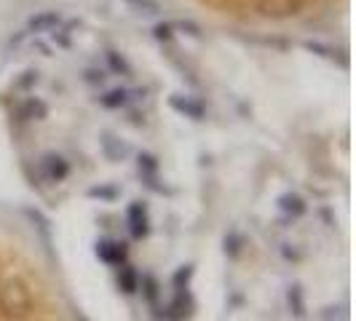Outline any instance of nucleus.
<instances>
[{
	"label": "nucleus",
	"mask_w": 356,
	"mask_h": 321,
	"mask_svg": "<svg viewBox=\"0 0 356 321\" xmlns=\"http://www.w3.org/2000/svg\"><path fill=\"white\" fill-rule=\"evenodd\" d=\"M0 308L8 319H24L33 311V289L22 276H8L0 281Z\"/></svg>",
	"instance_id": "f257e3e1"
},
{
	"label": "nucleus",
	"mask_w": 356,
	"mask_h": 321,
	"mask_svg": "<svg viewBox=\"0 0 356 321\" xmlns=\"http://www.w3.org/2000/svg\"><path fill=\"white\" fill-rule=\"evenodd\" d=\"M94 254L99 257V263H105L110 268H121L129 263V244L118 241V238H99L94 244Z\"/></svg>",
	"instance_id": "f03ea898"
},
{
	"label": "nucleus",
	"mask_w": 356,
	"mask_h": 321,
	"mask_svg": "<svg viewBox=\"0 0 356 321\" xmlns=\"http://www.w3.org/2000/svg\"><path fill=\"white\" fill-rule=\"evenodd\" d=\"M196 313V300L191 289H175L172 303L163 305V319L166 321H191Z\"/></svg>",
	"instance_id": "7ed1b4c3"
},
{
	"label": "nucleus",
	"mask_w": 356,
	"mask_h": 321,
	"mask_svg": "<svg viewBox=\"0 0 356 321\" xmlns=\"http://www.w3.org/2000/svg\"><path fill=\"white\" fill-rule=\"evenodd\" d=\"M126 228H129V236L134 241H143L150 236V214H147V206L143 201H131L126 206Z\"/></svg>",
	"instance_id": "20e7f679"
},
{
	"label": "nucleus",
	"mask_w": 356,
	"mask_h": 321,
	"mask_svg": "<svg viewBox=\"0 0 356 321\" xmlns=\"http://www.w3.org/2000/svg\"><path fill=\"white\" fill-rule=\"evenodd\" d=\"M38 169H40V177L46 179L49 185H59V182H65L70 177V160L65 156H59V153H46L38 163Z\"/></svg>",
	"instance_id": "39448f33"
},
{
	"label": "nucleus",
	"mask_w": 356,
	"mask_h": 321,
	"mask_svg": "<svg viewBox=\"0 0 356 321\" xmlns=\"http://www.w3.org/2000/svg\"><path fill=\"white\" fill-rule=\"evenodd\" d=\"M303 0H257V11L266 19H292L303 11Z\"/></svg>",
	"instance_id": "423d86ee"
},
{
	"label": "nucleus",
	"mask_w": 356,
	"mask_h": 321,
	"mask_svg": "<svg viewBox=\"0 0 356 321\" xmlns=\"http://www.w3.org/2000/svg\"><path fill=\"white\" fill-rule=\"evenodd\" d=\"M169 107L182 115V118H191V121H204L207 118V105L198 99V97H188V94H172L169 97Z\"/></svg>",
	"instance_id": "0eeeda50"
},
{
	"label": "nucleus",
	"mask_w": 356,
	"mask_h": 321,
	"mask_svg": "<svg viewBox=\"0 0 356 321\" xmlns=\"http://www.w3.org/2000/svg\"><path fill=\"white\" fill-rule=\"evenodd\" d=\"M137 172H140V177L143 182L150 188V190H156V193H169L163 185H159V172H161V160L159 156H153V153H140L137 156Z\"/></svg>",
	"instance_id": "6e6552de"
},
{
	"label": "nucleus",
	"mask_w": 356,
	"mask_h": 321,
	"mask_svg": "<svg viewBox=\"0 0 356 321\" xmlns=\"http://www.w3.org/2000/svg\"><path fill=\"white\" fill-rule=\"evenodd\" d=\"M276 206H279V212L284 214L286 220H300L305 212H308V204H305V198L300 193H295V190H286L282 196L276 198Z\"/></svg>",
	"instance_id": "1a4fd4ad"
},
{
	"label": "nucleus",
	"mask_w": 356,
	"mask_h": 321,
	"mask_svg": "<svg viewBox=\"0 0 356 321\" xmlns=\"http://www.w3.org/2000/svg\"><path fill=\"white\" fill-rule=\"evenodd\" d=\"M49 118V105L40 97H27L22 105L17 107V121L30 124V121H46Z\"/></svg>",
	"instance_id": "9d476101"
},
{
	"label": "nucleus",
	"mask_w": 356,
	"mask_h": 321,
	"mask_svg": "<svg viewBox=\"0 0 356 321\" xmlns=\"http://www.w3.org/2000/svg\"><path fill=\"white\" fill-rule=\"evenodd\" d=\"M99 147H102V156H105L110 163H121V160L129 158V145L124 140H118L113 131H105L102 137H99Z\"/></svg>",
	"instance_id": "9b49d317"
},
{
	"label": "nucleus",
	"mask_w": 356,
	"mask_h": 321,
	"mask_svg": "<svg viewBox=\"0 0 356 321\" xmlns=\"http://www.w3.org/2000/svg\"><path fill=\"white\" fill-rule=\"evenodd\" d=\"M303 49L321 56V59H327V62H335L340 67H348V51H346V49H332V46H327V43H321V40H305Z\"/></svg>",
	"instance_id": "f8f14e48"
},
{
	"label": "nucleus",
	"mask_w": 356,
	"mask_h": 321,
	"mask_svg": "<svg viewBox=\"0 0 356 321\" xmlns=\"http://www.w3.org/2000/svg\"><path fill=\"white\" fill-rule=\"evenodd\" d=\"M115 284H118L121 295H126V297L137 295V292H140V270H137L134 265H129V263H124V265L118 268Z\"/></svg>",
	"instance_id": "ddd939ff"
},
{
	"label": "nucleus",
	"mask_w": 356,
	"mask_h": 321,
	"mask_svg": "<svg viewBox=\"0 0 356 321\" xmlns=\"http://www.w3.org/2000/svg\"><path fill=\"white\" fill-rule=\"evenodd\" d=\"M286 308H289V313L295 316V319H305V292H303V286L298 284H289L286 286Z\"/></svg>",
	"instance_id": "4468645a"
},
{
	"label": "nucleus",
	"mask_w": 356,
	"mask_h": 321,
	"mask_svg": "<svg viewBox=\"0 0 356 321\" xmlns=\"http://www.w3.org/2000/svg\"><path fill=\"white\" fill-rule=\"evenodd\" d=\"M86 196L91 201H99V204H115L118 196H121V188L113 185V182H99V185H94V188L86 190Z\"/></svg>",
	"instance_id": "2eb2a0df"
},
{
	"label": "nucleus",
	"mask_w": 356,
	"mask_h": 321,
	"mask_svg": "<svg viewBox=\"0 0 356 321\" xmlns=\"http://www.w3.org/2000/svg\"><path fill=\"white\" fill-rule=\"evenodd\" d=\"M22 214L33 222V228H38V233L43 236V241H46V244H51V220L40 212V209H33V206H24Z\"/></svg>",
	"instance_id": "dca6fc26"
},
{
	"label": "nucleus",
	"mask_w": 356,
	"mask_h": 321,
	"mask_svg": "<svg viewBox=\"0 0 356 321\" xmlns=\"http://www.w3.org/2000/svg\"><path fill=\"white\" fill-rule=\"evenodd\" d=\"M59 22H62V19H59L56 11H40V14H35V17L27 22V30H30V33H49Z\"/></svg>",
	"instance_id": "f3484780"
},
{
	"label": "nucleus",
	"mask_w": 356,
	"mask_h": 321,
	"mask_svg": "<svg viewBox=\"0 0 356 321\" xmlns=\"http://www.w3.org/2000/svg\"><path fill=\"white\" fill-rule=\"evenodd\" d=\"M129 99H131V91L118 86V89L105 91V94L99 97V105L107 107V110H121V107L129 105Z\"/></svg>",
	"instance_id": "a211bd4d"
},
{
	"label": "nucleus",
	"mask_w": 356,
	"mask_h": 321,
	"mask_svg": "<svg viewBox=\"0 0 356 321\" xmlns=\"http://www.w3.org/2000/svg\"><path fill=\"white\" fill-rule=\"evenodd\" d=\"M140 292H143V297L150 305H159L161 284H159V279H156L153 273H143V276H140Z\"/></svg>",
	"instance_id": "6ab92c4d"
},
{
	"label": "nucleus",
	"mask_w": 356,
	"mask_h": 321,
	"mask_svg": "<svg viewBox=\"0 0 356 321\" xmlns=\"http://www.w3.org/2000/svg\"><path fill=\"white\" fill-rule=\"evenodd\" d=\"M244 247H247V238H244V236H241L238 231H231L228 236H225V238H222V252H225L231 260L241 257Z\"/></svg>",
	"instance_id": "aec40b11"
},
{
	"label": "nucleus",
	"mask_w": 356,
	"mask_h": 321,
	"mask_svg": "<svg viewBox=\"0 0 356 321\" xmlns=\"http://www.w3.org/2000/svg\"><path fill=\"white\" fill-rule=\"evenodd\" d=\"M193 273H196V268L191 265V263H188V265H179L177 270H175V276H172V286H175V289H188Z\"/></svg>",
	"instance_id": "412c9836"
},
{
	"label": "nucleus",
	"mask_w": 356,
	"mask_h": 321,
	"mask_svg": "<svg viewBox=\"0 0 356 321\" xmlns=\"http://www.w3.org/2000/svg\"><path fill=\"white\" fill-rule=\"evenodd\" d=\"M137 14H147V17H153V14H161V6L159 0H126Z\"/></svg>",
	"instance_id": "4be33fe9"
},
{
	"label": "nucleus",
	"mask_w": 356,
	"mask_h": 321,
	"mask_svg": "<svg viewBox=\"0 0 356 321\" xmlns=\"http://www.w3.org/2000/svg\"><path fill=\"white\" fill-rule=\"evenodd\" d=\"M107 65H110V70L113 72H121V75H131V67H129V62H126L124 56L118 51H107Z\"/></svg>",
	"instance_id": "5701e85b"
},
{
	"label": "nucleus",
	"mask_w": 356,
	"mask_h": 321,
	"mask_svg": "<svg viewBox=\"0 0 356 321\" xmlns=\"http://www.w3.org/2000/svg\"><path fill=\"white\" fill-rule=\"evenodd\" d=\"M38 81H40V72L24 70L22 72V78L17 81V89H33V86H38Z\"/></svg>",
	"instance_id": "b1692460"
},
{
	"label": "nucleus",
	"mask_w": 356,
	"mask_h": 321,
	"mask_svg": "<svg viewBox=\"0 0 356 321\" xmlns=\"http://www.w3.org/2000/svg\"><path fill=\"white\" fill-rule=\"evenodd\" d=\"M172 30H175V24H166V22H163V24H156V27H153V35H156V40H161V43H169V40L175 38Z\"/></svg>",
	"instance_id": "393cba45"
},
{
	"label": "nucleus",
	"mask_w": 356,
	"mask_h": 321,
	"mask_svg": "<svg viewBox=\"0 0 356 321\" xmlns=\"http://www.w3.org/2000/svg\"><path fill=\"white\" fill-rule=\"evenodd\" d=\"M175 27H177V30H182L185 35H191V38H201V27H198V24H193V22H177Z\"/></svg>",
	"instance_id": "a878e982"
},
{
	"label": "nucleus",
	"mask_w": 356,
	"mask_h": 321,
	"mask_svg": "<svg viewBox=\"0 0 356 321\" xmlns=\"http://www.w3.org/2000/svg\"><path fill=\"white\" fill-rule=\"evenodd\" d=\"M102 81H105L102 70H86V83H102Z\"/></svg>",
	"instance_id": "bb28decb"
},
{
	"label": "nucleus",
	"mask_w": 356,
	"mask_h": 321,
	"mask_svg": "<svg viewBox=\"0 0 356 321\" xmlns=\"http://www.w3.org/2000/svg\"><path fill=\"white\" fill-rule=\"evenodd\" d=\"M282 254H284L286 260H295V263L300 260V254H298L295 249H289V244H284V247H282Z\"/></svg>",
	"instance_id": "cd10ccee"
},
{
	"label": "nucleus",
	"mask_w": 356,
	"mask_h": 321,
	"mask_svg": "<svg viewBox=\"0 0 356 321\" xmlns=\"http://www.w3.org/2000/svg\"><path fill=\"white\" fill-rule=\"evenodd\" d=\"M72 319H75V321H89L86 316H83V311H81V308H72Z\"/></svg>",
	"instance_id": "c85d7f7f"
}]
</instances>
